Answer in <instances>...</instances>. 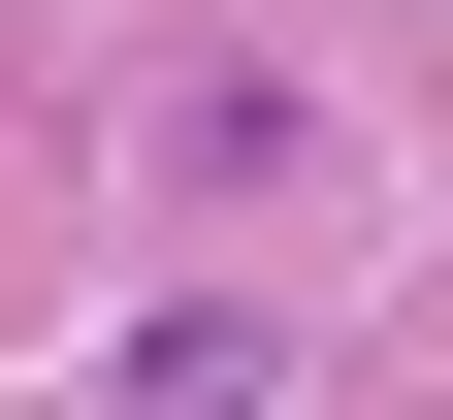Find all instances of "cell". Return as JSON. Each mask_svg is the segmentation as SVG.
I'll return each instance as SVG.
<instances>
[{"instance_id":"1","label":"cell","mask_w":453,"mask_h":420,"mask_svg":"<svg viewBox=\"0 0 453 420\" xmlns=\"http://www.w3.org/2000/svg\"><path fill=\"white\" fill-rule=\"evenodd\" d=\"M259 388H292L259 291H130V324H97V420H259Z\"/></svg>"},{"instance_id":"2","label":"cell","mask_w":453,"mask_h":420,"mask_svg":"<svg viewBox=\"0 0 453 420\" xmlns=\"http://www.w3.org/2000/svg\"><path fill=\"white\" fill-rule=\"evenodd\" d=\"M162 195H292V65H195L162 97Z\"/></svg>"}]
</instances>
